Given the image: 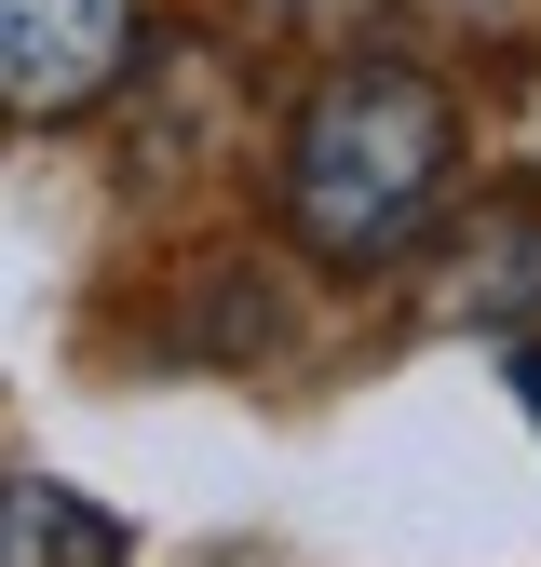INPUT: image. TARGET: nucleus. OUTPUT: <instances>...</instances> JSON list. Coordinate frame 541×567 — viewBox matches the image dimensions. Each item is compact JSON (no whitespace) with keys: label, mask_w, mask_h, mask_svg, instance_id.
I'll list each match as a JSON object with an SVG mask.
<instances>
[{"label":"nucleus","mask_w":541,"mask_h":567,"mask_svg":"<svg viewBox=\"0 0 541 567\" xmlns=\"http://www.w3.org/2000/svg\"><path fill=\"white\" fill-rule=\"evenodd\" d=\"M447 176H460V109L433 68H392V54L325 68L285 135V230L325 270H392L433 230Z\"/></svg>","instance_id":"nucleus-1"},{"label":"nucleus","mask_w":541,"mask_h":567,"mask_svg":"<svg viewBox=\"0 0 541 567\" xmlns=\"http://www.w3.org/2000/svg\"><path fill=\"white\" fill-rule=\"evenodd\" d=\"M135 0H0V122H82L122 68H135Z\"/></svg>","instance_id":"nucleus-2"},{"label":"nucleus","mask_w":541,"mask_h":567,"mask_svg":"<svg viewBox=\"0 0 541 567\" xmlns=\"http://www.w3.org/2000/svg\"><path fill=\"white\" fill-rule=\"evenodd\" d=\"M0 567H122V527L54 473H0Z\"/></svg>","instance_id":"nucleus-3"},{"label":"nucleus","mask_w":541,"mask_h":567,"mask_svg":"<svg viewBox=\"0 0 541 567\" xmlns=\"http://www.w3.org/2000/svg\"><path fill=\"white\" fill-rule=\"evenodd\" d=\"M514 392H528V405H541V351H514Z\"/></svg>","instance_id":"nucleus-4"}]
</instances>
